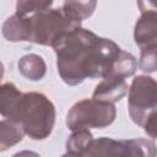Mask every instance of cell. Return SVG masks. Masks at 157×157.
I'll return each mask as SVG.
<instances>
[{
  "mask_svg": "<svg viewBox=\"0 0 157 157\" xmlns=\"http://www.w3.org/2000/svg\"><path fill=\"white\" fill-rule=\"evenodd\" d=\"M52 47L58 56L59 75L70 86L78 85L86 78H104L121 52L112 39L98 37L81 27L64 33Z\"/></svg>",
  "mask_w": 157,
  "mask_h": 157,
  "instance_id": "cell-1",
  "label": "cell"
},
{
  "mask_svg": "<svg viewBox=\"0 0 157 157\" xmlns=\"http://www.w3.org/2000/svg\"><path fill=\"white\" fill-rule=\"evenodd\" d=\"M18 123L33 140L48 137L55 123L54 104L43 93L29 92L21 96L7 118Z\"/></svg>",
  "mask_w": 157,
  "mask_h": 157,
  "instance_id": "cell-2",
  "label": "cell"
},
{
  "mask_svg": "<svg viewBox=\"0 0 157 157\" xmlns=\"http://www.w3.org/2000/svg\"><path fill=\"white\" fill-rule=\"evenodd\" d=\"M22 16L26 20V40L42 45H53L60 36L80 27L74 25L61 9H47Z\"/></svg>",
  "mask_w": 157,
  "mask_h": 157,
  "instance_id": "cell-3",
  "label": "cell"
},
{
  "mask_svg": "<svg viewBox=\"0 0 157 157\" xmlns=\"http://www.w3.org/2000/svg\"><path fill=\"white\" fill-rule=\"evenodd\" d=\"M83 157H157V146L150 139L114 140L99 137L93 140Z\"/></svg>",
  "mask_w": 157,
  "mask_h": 157,
  "instance_id": "cell-4",
  "label": "cell"
},
{
  "mask_svg": "<svg viewBox=\"0 0 157 157\" xmlns=\"http://www.w3.org/2000/svg\"><path fill=\"white\" fill-rule=\"evenodd\" d=\"M117 115L114 104L94 98L82 99L72 105L66 115L67 128L72 131L90 128H105Z\"/></svg>",
  "mask_w": 157,
  "mask_h": 157,
  "instance_id": "cell-5",
  "label": "cell"
},
{
  "mask_svg": "<svg viewBox=\"0 0 157 157\" xmlns=\"http://www.w3.org/2000/svg\"><path fill=\"white\" fill-rule=\"evenodd\" d=\"M128 98L131 119L144 126L147 117L157 107V81L145 75L135 77L129 88Z\"/></svg>",
  "mask_w": 157,
  "mask_h": 157,
  "instance_id": "cell-6",
  "label": "cell"
},
{
  "mask_svg": "<svg viewBox=\"0 0 157 157\" xmlns=\"http://www.w3.org/2000/svg\"><path fill=\"white\" fill-rule=\"evenodd\" d=\"M135 43L141 48L157 44V11L144 10L135 25Z\"/></svg>",
  "mask_w": 157,
  "mask_h": 157,
  "instance_id": "cell-7",
  "label": "cell"
},
{
  "mask_svg": "<svg viewBox=\"0 0 157 157\" xmlns=\"http://www.w3.org/2000/svg\"><path fill=\"white\" fill-rule=\"evenodd\" d=\"M128 92V85L124 78L118 77H105L101 83L97 85L93 98L103 102H108L114 104L120 101Z\"/></svg>",
  "mask_w": 157,
  "mask_h": 157,
  "instance_id": "cell-8",
  "label": "cell"
},
{
  "mask_svg": "<svg viewBox=\"0 0 157 157\" xmlns=\"http://www.w3.org/2000/svg\"><path fill=\"white\" fill-rule=\"evenodd\" d=\"M136 67H137V61L135 56L131 55L130 53L121 50L112 63L105 77H118L125 80V77L131 76L135 72Z\"/></svg>",
  "mask_w": 157,
  "mask_h": 157,
  "instance_id": "cell-9",
  "label": "cell"
},
{
  "mask_svg": "<svg viewBox=\"0 0 157 157\" xmlns=\"http://www.w3.org/2000/svg\"><path fill=\"white\" fill-rule=\"evenodd\" d=\"M96 1H65L63 4V12L76 26H80L81 21L90 17L96 7Z\"/></svg>",
  "mask_w": 157,
  "mask_h": 157,
  "instance_id": "cell-10",
  "label": "cell"
},
{
  "mask_svg": "<svg viewBox=\"0 0 157 157\" xmlns=\"http://www.w3.org/2000/svg\"><path fill=\"white\" fill-rule=\"evenodd\" d=\"M18 70L26 78L37 81L45 75V63L42 56L37 54H28L20 59Z\"/></svg>",
  "mask_w": 157,
  "mask_h": 157,
  "instance_id": "cell-11",
  "label": "cell"
},
{
  "mask_svg": "<svg viewBox=\"0 0 157 157\" xmlns=\"http://www.w3.org/2000/svg\"><path fill=\"white\" fill-rule=\"evenodd\" d=\"M22 126L10 119H2L0 123V146L1 151H6L9 147L16 145L23 139Z\"/></svg>",
  "mask_w": 157,
  "mask_h": 157,
  "instance_id": "cell-12",
  "label": "cell"
},
{
  "mask_svg": "<svg viewBox=\"0 0 157 157\" xmlns=\"http://www.w3.org/2000/svg\"><path fill=\"white\" fill-rule=\"evenodd\" d=\"M2 34L7 40H26V20L22 15L15 13L9 17L2 26Z\"/></svg>",
  "mask_w": 157,
  "mask_h": 157,
  "instance_id": "cell-13",
  "label": "cell"
},
{
  "mask_svg": "<svg viewBox=\"0 0 157 157\" xmlns=\"http://www.w3.org/2000/svg\"><path fill=\"white\" fill-rule=\"evenodd\" d=\"M22 93L12 83H4L0 88V112L4 118H7Z\"/></svg>",
  "mask_w": 157,
  "mask_h": 157,
  "instance_id": "cell-14",
  "label": "cell"
},
{
  "mask_svg": "<svg viewBox=\"0 0 157 157\" xmlns=\"http://www.w3.org/2000/svg\"><path fill=\"white\" fill-rule=\"evenodd\" d=\"M92 141H93V137H92V134L88 131V129L76 130L72 132V135L69 137L66 142L67 152H74L82 156Z\"/></svg>",
  "mask_w": 157,
  "mask_h": 157,
  "instance_id": "cell-15",
  "label": "cell"
},
{
  "mask_svg": "<svg viewBox=\"0 0 157 157\" xmlns=\"http://www.w3.org/2000/svg\"><path fill=\"white\" fill-rule=\"evenodd\" d=\"M139 67L146 72L157 71V44L141 48Z\"/></svg>",
  "mask_w": 157,
  "mask_h": 157,
  "instance_id": "cell-16",
  "label": "cell"
},
{
  "mask_svg": "<svg viewBox=\"0 0 157 157\" xmlns=\"http://www.w3.org/2000/svg\"><path fill=\"white\" fill-rule=\"evenodd\" d=\"M53 1H18L16 4V12L20 15H32L34 12L50 9Z\"/></svg>",
  "mask_w": 157,
  "mask_h": 157,
  "instance_id": "cell-17",
  "label": "cell"
},
{
  "mask_svg": "<svg viewBox=\"0 0 157 157\" xmlns=\"http://www.w3.org/2000/svg\"><path fill=\"white\" fill-rule=\"evenodd\" d=\"M144 128H145V131L147 132V135L157 139V109H155L147 117V119L145 120Z\"/></svg>",
  "mask_w": 157,
  "mask_h": 157,
  "instance_id": "cell-18",
  "label": "cell"
},
{
  "mask_svg": "<svg viewBox=\"0 0 157 157\" xmlns=\"http://www.w3.org/2000/svg\"><path fill=\"white\" fill-rule=\"evenodd\" d=\"M12 157H40L38 153L33 152V151H20L17 153H15Z\"/></svg>",
  "mask_w": 157,
  "mask_h": 157,
  "instance_id": "cell-19",
  "label": "cell"
},
{
  "mask_svg": "<svg viewBox=\"0 0 157 157\" xmlns=\"http://www.w3.org/2000/svg\"><path fill=\"white\" fill-rule=\"evenodd\" d=\"M61 157H83V156H81V155H77V153H74V152H66L64 156H61Z\"/></svg>",
  "mask_w": 157,
  "mask_h": 157,
  "instance_id": "cell-20",
  "label": "cell"
},
{
  "mask_svg": "<svg viewBox=\"0 0 157 157\" xmlns=\"http://www.w3.org/2000/svg\"><path fill=\"white\" fill-rule=\"evenodd\" d=\"M150 4H151V5H152V6H155V7H156V9H157V2H156V1H151V2H150Z\"/></svg>",
  "mask_w": 157,
  "mask_h": 157,
  "instance_id": "cell-21",
  "label": "cell"
}]
</instances>
